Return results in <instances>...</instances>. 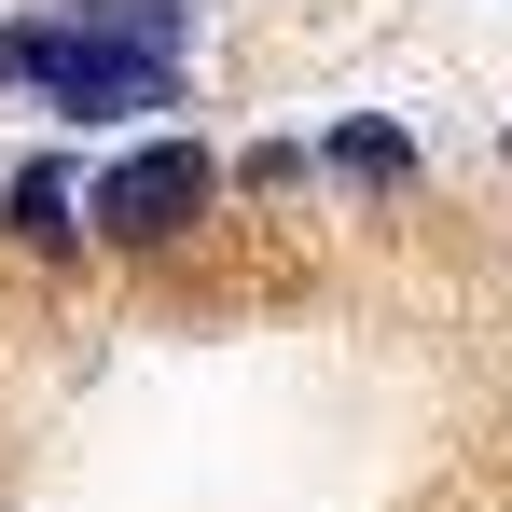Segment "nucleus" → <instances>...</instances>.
I'll return each mask as SVG.
<instances>
[{"instance_id":"3","label":"nucleus","mask_w":512,"mask_h":512,"mask_svg":"<svg viewBox=\"0 0 512 512\" xmlns=\"http://www.w3.org/2000/svg\"><path fill=\"white\" fill-rule=\"evenodd\" d=\"M0 208H14V236H28V250H70V236H84V222H70V208H84V180L56 167V153H28Z\"/></svg>"},{"instance_id":"1","label":"nucleus","mask_w":512,"mask_h":512,"mask_svg":"<svg viewBox=\"0 0 512 512\" xmlns=\"http://www.w3.org/2000/svg\"><path fill=\"white\" fill-rule=\"evenodd\" d=\"M180 56H194V14H180V0H70V14L0 28V84H28L42 111H70V125L167 111Z\"/></svg>"},{"instance_id":"5","label":"nucleus","mask_w":512,"mask_h":512,"mask_svg":"<svg viewBox=\"0 0 512 512\" xmlns=\"http://www.w3.org/2000/svg\"><path fill=\"white\" fill-rule=\"evenodd\" d=\"M499 167H512V139H499Z\"/></svg>"},{"instance_id":"2","label":"nucleus","mask_w":512,"mask_h":512,"mask_svg":"<svg viewBox=\"0 0 512 512\" xmlns=\"http://www.w3.org/2000/svg\"><path fill=\"white\" fill-rule=\"evenodd\" d=\"M208 194H222V153H208V139H139V153H111V167L84 180V222L111 250H167V236L208 222Z\"/></svg>"},{"instance_id":"4","label":"nucleus","mask_w":512,"mask_h":512,"mask_svg":"<svg viewBox=\"0 0 512 512\" xmlns=\"http://www.w3.org/2000/svg\"><path fill=\"white\" fill-rule=\"evenodd\" d=\"M319 167H333L346 194H402V180H416V139H402V125H374V111H360V125H333V153H319Z\"/></svg>"}]
</instances>
